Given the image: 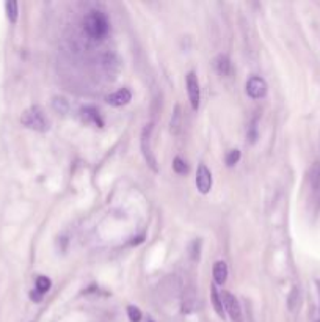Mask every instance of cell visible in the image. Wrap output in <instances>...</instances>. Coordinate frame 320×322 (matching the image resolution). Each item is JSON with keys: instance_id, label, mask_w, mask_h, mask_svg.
I'll use <instances>...</instances> for the list:
<instances>
[{"instance_id": "1", "label": "cell", "mask_w": 320, "mask_h": 322, "mask_svg": "<svg viewBox=\"0 0 320 322\" xmlns=\"http://www.w3.org/2000/svg\"><path fill=\"white\" fill-rule=\"evenodd\" d=\"M84 30L88 38L94 41H101L107 37L110 30V21L107 14L99 10H91L84 19Z\"/></svg>"}, {"instance_id": "2", "label": "cell", "mask_w": 320, "mask_h": 322, "mask_svg": "<svg viewBox=\"0 0 320 322\" xmlns=\"http://www.w3.org/2000/svg\"><path fill=\"white\" fill-rule=\"evenodd\" d=\"M21 123L22 126L31 129L36 132H47L49 131V120L46 118L44 110L39 105H31L25 109L21 115Z\"/></svg>"}, {"instance_id": "3", "label": "cell", "mask_w": 320, "mask_h": 322, "mask_svg": "<svg viewBox=\"0 0 320 322\" xmlns=\"http://www.w3.org/2000/svg\"><path fill=\"white\" fill-rule=\"evenodd\" d=\"M152 124H146L145 127H143V131H141V153H143V157H145L146 160V164L149 165V168L152 171H158V165H157V157L152 151V141H151V135H152Z\"/></svg>"}, {"instance_id": "4", "label": "cell", "mask_w": 320, "mask_h": 322, "mask_svg": "<svg viewBox=\"0 0 320 322\" xmlns=\"http://www.w3.org/2000/svg\"><path fill=\"white\" fill-rule=\"evenodd\" d=\"M187 93H188V99L191 104V109L198 110L199 104H201V90H199V82L198 77L193 71H190L187 74Z\"/></svg>"}, {"instance_id": "5", "label": "cell", "mask_w": 320, "mask_h": 322, "mask_svg": "<svg viewBox=\"0 0 320 322\" xmlns=\"http://www.w3.org/2000/svg\"><path fill=\"white\" fill-rule=\"evenodd\" d=\"M223 299V307H225V311L231 316V319L234 322H242V308H240V303L237 300L235 296H232L231 293L225 291L221 294Z\"/></svg>"}, {"instance_id": "6", "label": "cell", "mask_w": 320, "mask_h": 322, "mask_svg": "<svg viewBox=\"0 0 320 322\" xmlns=\"http://www.w3.org/2000/svg\"><path fill=\"white\" fill-rule=\"evenodd\" d=\"M247 94L253 99H262L267 94V82L259 76L250 77L247 82Z\"/></svg>"}, {"instance_id": "7", "label": "cell", "mask_w": 320, "mask_h": 322, "mask_svg": "<svg viewBox=\"0 0 320 322\" xmlns=\"http://www.w3.org/2000/svg\"><path fill=\"white\" fill-rule=\"evenodd\" d=\"M196 187L203 195H207L212 189V173L204 164H199L196 170Z\"/></svg>"}, {"instance_id": "8", "label": "cell", "mask_w": 320, "mask_h": 322, "mask_svg": "<svg viewBox=\"0 0 320 322\" xmlns=\"http://www.w3.org/2000/svg\"><path fill=\"white\" fill-rule=\"evenodd\" d=\"M131 99H132V93L127 90V88H119L118 91L108 94L107 98H105L107 104L113 105V107H123L126 104H129Z\"/></svg>"}, {"instance_id": "9", "label": "cell", "mask_w": 320, "mask_h": 322, "mask_svg": "<svg viewBox=\"0 0 320 322\" xmlns=\"http://www.w3.org/2000/svg\"><path fill=\"white\" fill-rule=\"evenodd\" d=\"M80 117H82V120L85 123H91V124H96L98 127H102L104 126V121L99 115V112L96 110L94 107H85L80 110Z\"/></svg>"}, {"instance_id": "10", "label": "cell", "mask_w": 320, "mask_h": 322, "mask_svg": "<svg viewBox=\"0 0 320 322\" xmlns=\"http://www.w3.org/2000/svg\"><path fill=\"white\" fill-rule=\"evenodd\" d=\"M228 264L225 261H217L214 264V280H215V284H225L226 280H228Z\"/></svg>"}, {"instance_id": "11", "label": "cell", "mask_w": 320, "mask_h": 322, "mask_svg": "<svg viewBox=\"0 0 320 322\" xmlns=\"http://www.w3.org/2000/svg\"><path fill=\"white\" fill-rule=\"evenodd\" d=\"M211 300H212V305H214V310H215V313L220 316V317H223L225 319V307H223V299H221V294L218 293V289H217V286L215 284H212L211 286Z\"/></svg>"}, {"instance_id": "12", "label": "cell", "mask_w": 320, "mask_h": 322, "mask_svg": "<svg viewBox=\"0 0 320 322\" xmlns=\"http://www.w3.org/2000/svg\"><path fill=\"white\" fill-rule=\"evenodd\" d=\"M215 64V69L220 76H228L231 73V60L228 55H218L214 61Z\"/></svg>"}, {"instance_id": "13", "label": "cell", "mask_w": 320, "mask_h": 322, "mask_svg": "<svg viewBox=\"0 0 320 322\" xmlns=\"http://www.w3.org/2000/svg\"><path fill=\"white\" fill-rule=\"evenodd\" d=\"M181 127H182V114H181V107L176 105L174 114H173L171 121H170V131L176 135V134H179Z\"/></svg>"}, {"instance_id": "14", "label": "cell", "mask_w": 320, "mask_h": 322, "mask_svg": "<svg viewBox=\"0 0 320 322\" xmlns=\"http://www.w3.org/2000/svg\"><path fill=\"white\" fill-rule=\"evenodd\" d=\"M5 10H7L8 21L11 24L18 22V18H19V5H18V2H14V0H8V2L5 4Z\"/></svg>"}, {"instance_id": "15", "label": "cell", "mask_w": 320, "mask_h": 322, "mask_svg": "<svg viewBox=\"0 0 320 322\" xmlns=\"http://www.w3.org/2000/svg\"><path fill=\"white\" fill-rule=\"evenodd\" d=\"M35 286H36V289L35 291L38 293V294H41V296H44L47 291H49L51 289V286H52V283H51V280L47 278V277H44V275H39L38 278H36V283H35Z\"/></svg>"}, {"instance_id": "16", "label": "cell", "mask_w": 320, "mask_h": 322, "mask_svg": "<svg viewBox=\"0 0 320 322\" xmlns=\"http://www.w3.org/2000/svg\"><path fill=\"white\" fill-rule=\"evenodd\" d=\"M173 170L178 173V174H187L188 173V165L184 162L181 157H176L173 160Z\"/></svg>"}, {"instance_id": "17", "label": "cell", "mask_w": 320, "mask_h": 322, "mask_svg": "<svg viewBox=\"0 0 320 322\" xmlns=\"http://www.w3.org/2000/svg\"><path fill=\"white\" fill-rule=\"evenodd\" d=\"M127 316H129L131 322H140L141 320V311H140V308L134 307V305H129V307H127Z\"/></svg>"}, {"instance_id": "18", "label": "cell", "mask_w": 320, "mask_h": 322, "mask_svg": "<svg viewBox=\"0 0 320 322\" xmlns=\"http://www.w3.org/2000/svg\"><path fill=\"white\" fill-rule=\"evenodd\" d=\"M240 160V151L238 150H231L226 156V165L228 167H234Z\"/></svg>"}, {"instance_id": "19", "label": "cell", "mask_w": 320, "mask_h": 322, "mask_svg": "<svg viewBox=\"0 0 320 322\" xmlns=\"http://www.w3.org/2000/svg\"><path fill=\"white\" fill-rule=\"evenodd\" d=\"M311 181H312V186L314 189H318L320 187V165H314V168L311 170Z\"/></svg>"}]
</instances>
